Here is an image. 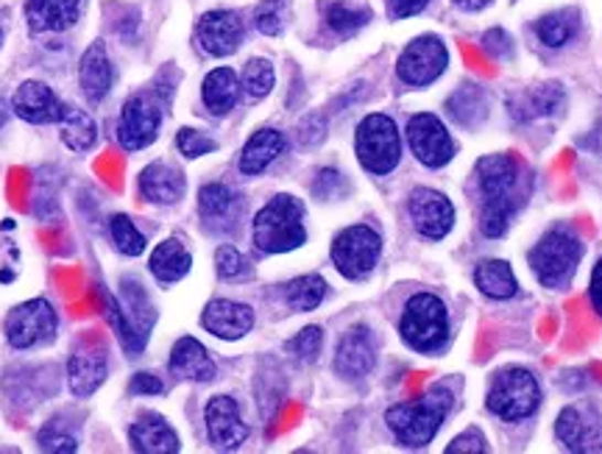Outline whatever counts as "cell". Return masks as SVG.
Listing matches in <instances>:
<instances>
[{
	"instance_id": "obj_1",
	"label": "cell",
	"mask_w": 602,
	"mask_h": 454,
	"mask_svg": "<svg viewBox=\"0 0 602 454\" xmlns=\"http://www.w3.org/2000/svg\"><path fill=\"white\" fill-rule=\"evenodd\" d=\"M477 184L483 195L480 229L485 237H502L508 231L510 215L530 195V173L516 156L491 154L477 162Z\"/></svg>"
},
{
	"instance_id": "obj_2",
	"label": "cell",
	"mask_w": 602,
	"mask_h": 454,
	"mask_svg": "<svg viewBox=\"0 0 602 454\" xmlns=\"http://www.w3.org/2000/svg\"><path fill=\"white\" fill-rule=\"evenodd\" d=\"M449 410H452V390L447 385H436L421 399L390 408L385 421L401 446L421 448L436 437Z\"/></svg>"
},
{
	"instance_id": "obj_3",
	"label": "cell",
	"mask_w": 602,
	"mask_h": 454,
	"mask_svg": "<svg viewBox=\"0 0 602 454\" xmlns=\"http://www.w3.org/2000/svg\"><path fill=\"white\" fill-rule=\"evenodd\" d=\"M304 207L293 195H277L257 213L255 218V242L266 255H282L293 251L308 240L304 229Z\"/></svg>"
},
{
	"instance_id": "obj_4",
	"label": "cell",
	"mask_w": 602,
	"mask_h": 454,
	"mask_svg": "<svg viewBox=\"0 0 602 454\" xmlns=\"http://www.w3.org/2000/svg\"><path fill=\"white\" fill-rule=\"evenodd\" d=\"M580 257H583L580 237L567 226H558L549 235H544L541 242L530 251V268L544 288L558 290L572 282Z\"/></svg>"
},
{
	"instance_id": "obj_5",
	"label": "cell",
	"mask_w": 602,
	"mask_h": 454,
	"mask_svg": "<svg viewBox=\"0 0 602 454\" xmlns=\"http://www.w3.org/2000/svg\"><path fill=\"white\" fill-rule=\"evenodd\" d=\"M401 337L416 352H438L449 340L447 304L432 293H419L408 301L399 324Z\"/></svg>"
},
{
	"instance_id": "obj_6",
	"label": "cell",
	"mask_w": 602,
	"mask_h": 454,
	"mask_svg": "<svg viewBox=\"0 0 602 454\" xmlns=\"http://www.w3.org/2000/svg\"><path fill=\"white\" fill-rule=\"evenodd\" d=\"M541 388L527 368H505L488 390V410L502 421H522L536 413Z\"/></svg>"
},
{
	"instance_id": "obj_7",
	"label": "cell",
	"mask_w": 602,
	"mask_h": 454,
	"mask_svg": "<svg viewBox=\"0 0 602 454\" xmlns=\"http://www.w3.org/2000/svg\"><path fill=\"white\" fill-rule=\"evenodd\" d=\"M357 160L374 176H385L394 171L401 160V140L399 129L388 115H368L361 126H357L355 137Z\"/></svg>"
},
{
	"instance_id": "obj_8",
	"label": "cell",
	"mask_w": 602,
	"mask_h": 454,
	"mask_svg": "<svg viewBox=\"0 0 602 454\" xmlns=\"http://www.w3.org/2000/svg\"><path fill=\"white\" fill-rule=\"evenodd\" d=\"M383 251V240L372 226H348L332 242V262L346 279H363L374 271Z\"/></svg>"
},
{
	"instance_id": "obj_9",
	"label": "cell",
	"mask_w": 602,
	"mask_h": 454,
	"mask_svg": "<svg viewBox=\"0 0 602 454\" xmlns=\"http://www.w3.org/2000/svg\"><path fill=\"white\" fill-rule=\"evenodd\" d=\"M56 310L47 304L45 299H31L20 307H14L7 318V340L14 348L25 352V348L42 346L56 337Z\"/></svg>"
},
{
	"instance_id": "obj_10",
	"label": "cell",
	"mask_w": 602,
	"mask_h": 454,
	"mask_svg": "<svg viewBox=\"0 0 602 454\" xmlns=\"http://www.w3.org/2000/svg\"><path fill=\"white\" fill-rule=\"evenodd\" d=\"M162 107L154 95L140 93L123 104L118 120V140L126 151H140L160 137Z\"/></svg>"
},
{
	"instance_id": "obj_11",
	"label": "cell",
	"mask_w": 602,
	"mask_h": 454,
	"mask_svg": "<svg viewBox=\"0 0 602 454\" xmlns=\"http://www.w3.org/2000/svg\"><path fill=\"white\" fill-rule=\"evenodd\" d=\"M449 65V51L438 36H419L405 47V54L399 56L396 73L410 87H427L436 82Z\"/></svg>"
},
{
	"instance_id": "obj_12",
	"label": "cell",
	"mask_w": 602,
	"mask_h": 454,
	"mask_svg": "<svg viewBox=\"0 0 602 454\" xmlns=\"http://www.w3.org/2000/svg\"><path fill=\"white\" fill-rule=\"evenodd\" d=\"M408 142L416 160L427 167H443L455 156V142L449 137L447 126L430 112H421L410 118Z\"/></svg>"
},
{
	"instance_id": "obj_13",
	"label": "cell",
	"mask_w": 602,
	"mask_h": 454,
	"mask_svg": "<svg viewBox=\"0 0 602 454\" xmlns=\"http://www.w3.org/2000/svg\"><path fill=\"white\" fill-rule=\"evenodd\" d=\"M556 432L569 452H602V413L591 401L561 410Z\"/></svg>"
},
{
	"instance_id": "obj_14",
	"label": "cell",
	"mask_w": 602,
	"mask_h": 454,
	"mask_svg": "<svg viewBox=\"0 0 602 454\" xmlns=\"http://www.w3.org/2000/svg\"><path fill=\"white\" fill-rule=\"evenodd\" d=\"M408 213L416 231H419L421 237H430V240L447 237L452 224H455V207H452V201L443 193H436V190L427 187H419L410 193Z\"/></svg>"
},
{
	"instance_id": "obj_15",
	"label": "cell",
	"mask_w": 602,
	"mask_h": 454,
	"mask_svg": "<svg viewBox=\"0 0 602 454\" xmlns=\"http://www.w3.org/2000/svg\"><path fill=\"white\" fill-rule=\"evenodd\" d=\"M377 366V346H374V335L366 326H355L337 343L335 355V371L346 379H363L372 374Z\"/></svg>"
},
{
	"instance_id": "obj_16",
	"label": "cell",
	"mask_w": 602,
	"mask_h": 454,
	"mask_svg": "<svg viewBox=\"0 0 602 454\" xmlns=\"http://www.w3.org/2000/svg\"><path fill=\"white\" fill-rule=\"evenodd\" d=\"M107 352L98 343H84L73 352L71 363H67V379H71V390L78 399L93 396L100 385L107 382Z\"/></svg>"
},
{
	"instance_id": "obj_17",
	"label": "cell",
	"mask_w": 602,
	"mask_h": 454,
	"mask_svg": "<svg viewBox=\"0 0 602 454\" xmlns=\"http://www.w3.org/2000/svg\"><path fill=\"white\" fill-rule=\"evenodd\" d=\"M204 419H207V435L213 446L237 448L248 437V424L240 419L237 401L232 396H213Z\"/></svg>"
},
{
	"instance_id": "obj_18",
	"label": "cell",
	"mask_w": 602,
	"mask_h": 454,
	"mask_svg": "<svg viewBox=\"0 0 602 454\" xmlns=\"http://www.w3.org/2000/svg\"><path fill=\"white\" fill-rule=\"evenodd\" d=\"M198 213L209 231H232L243 215V201L226 184H207L198 193Z\"/></svg>"
},
{
	"instance_id": "obj_19",
	"label": "cell",
	"mask_w": 602,
	"mask_h": 454,
	"mask_svg": "<svg viewBox=\"0 0 602 454\" xmlns=\"http://www.w3.org/2000/svg\"><path fill=\"white\" fill-rule=\"evenodd\" d=\"M12 109L25 123H60L65 104L54 95V89L42 82L20 84L12 98Z\"/></svg>"
},
{
	"instance_id": "obj_20",
	"label": "cell",
	"mask_w": 602,
	"mask_h": 454,
	"mask_svg": "<svg viewBox=\"0 0 602 454\" xmlns=\"http://www.w3.org/2000/svg\"><path fill=\"white\" fill-rule=\"evenodd\" d=\"M195 34L209 56H229L240 47L243 20L235 12H209L198 20Z\"/></svg>"
},
{
	"instance_id": "obj_21",
	"label": "cell",
	"mask_w": 602,
	"mask_h": 454,
	"mask_svg": "<svg viewBox=\"0 0 602 454\" xmlns=\"http://www.w3.org/2000/svg\"><path fill=\"white\" fill-rule=\"evenodd\" d=\"M201 324L209 335L224 337V340H240L243 335L251 332L255 326V313L246 304H237V301L229 299H218L209 301L204 315H201Z\"/></svg>"
},
{
	"instance_id": "obj_22",
	"label": "cell",
	"mask_w": 602,
	"mask_h": 454,
	"mask_svg": "<svg viewBox=\"0 0 602 454\" xmlns=\"http://www.w3.org/2000/svg\"><path fill=\"white\" fill-rule=\"evenodd\" d=\"M78 82H82V93L87 95V100H93V104H100V100L109 95V89H112L115 67L100 42H93V45L84 51L82 67H78Z\"/></svg>"
},
{
	"instance_id": "obj_23",
	"label": "cell",
	"mask_w": 602,
	"mask_h": 454,
	"mask_svg": "<svg viewBox=\"0 0 602 454\" xmlns=\"http://www.w3.org/2000/svg\"><path fill=\"white\" fill-rule=\"evenodd\" d=\"M129 441L142 454H173L179 452V437L162 415L146 413L129 426Z\"/></svg>"
},
{
	"instance_id": "obj_24",
	"label": "cell",
	"mask_w": 602,
	"mask_h": 454,
	"mask_svg": "<svg viewBox=\"0 0 602 454\" xmlns=\"http://www.w3.org/2000/svg\"><path fill=\"white\" fill-rule=\"evenodd\" d=\"M82 12V0H29L25 18L34 34L71 29Z\"/></svg>"
},
{
	"instance_id": "obj_25",
	"label": "cell",
	"mask_w": 602,
	"mask_h": 454,
	"mask_svg": "<svg viewBox=\"0 0 602 454\" xmlns=\"http://www.w3.org/2000/svg\"><path fill=\"white\" fill-rule=\"evenodd\" d=\"M171 374L179 379H190V382H209L215 377V363L209 352L201 346L195 337H182L173 346L171 355Z\"/></svg>"
},
{
	"instance_id": "obj_26",
	"label": "cell",
	"mask_w": 602,
	"mask_h": 454,
	"mask_svg": "<svg viewBox=\"0 0 602 454\" xmlns=\"http://www.w3.org/2000/svg\"><path fill=\"white\" fill-rule=\"evenodd\" d=\"M184 176L168 162H154L140 173V195L151 204H176L184 195Z\"/></svg>"
},
{
	"instance_id": "obj_27",
	"label": "cell",
	"mask_w": 602,
	"mask_h": 454,
	"mask_svg": "<svg viewBox=\"0 0 602 454\" xmlns=\"http://www.w3.org/2000/svg\"><path fill=\"white\" fill-rule=\"evenodd\" d=\"M284 151V137L277 129H262L257 131L251 140L246 142L240 154V173L246 176H257V173L266 171L273 160Z\"/></svg>"
},
{
	"instance_id": "obj_28",
	"label": "cell",
	"mask_w": 602,
	"mask_h": 454,
	"mask_svg": "<svg viewBox=\"0 0 602 454\" xmlns=\"http://www.w3.org/2000/svg\"><path fill=\"white\" fill-rule=\"evenodd\" d=\"M201 93H204V104H207L209 112L226 115L235 109L237 95H240V82H237L235 71L218 67V71H213L204 78V89Z\"/></svg>"
},
{
	"instance_id": "obj_29",
	"label": "cell",
	"mask_w": 602,
	"mask_h": 454,
	"mask_svg": "<svg viewBox=\"0 0 602 454\" xmlns=\"http://www.w3.org/2000/svg\"><path fill=\"white\" fill-rule=\"evenodd\" d=\"M148 266H151V273L160 282H179L182 277H187L193 257H190V251L179 240H165L154 248Z\"/></svg>"
},
{
	"instance_id": "obj_30",
	"label": "cell",
	"mask_w": 602,
	"mask_h": 454,
	"mask_svg": "<svg viewBox=\"0 0 602 454\" xmlns=\"http://www.w3.org/2000/svg\"><path fill=\"white\" fill-rule=\"evenodd\" d=\"M120 307H123L126 318H129L131 329L137 332L142 343L148 340V332H151V324H154V310L148 304V295L142 290V284L137 279H123V295H120Z\"/></svg>"
},
{
	"instance_id": "obj_31",
	"label": "cell",
	"mask_w": 602,
	"mask_h": 454,
	"mask_svg": "<svg viewBox=\"0 0 602 454\" xmlns=\"http://www.w3.org/2000/svg\"><path fill=\"white\" fill-rule=\"evenodd\" d=\"M447 112L452 115L455 123L472 129V126H480L488 118V98H485V93L480 87L466 84V87H461L452 98H449Z\"/></svg>"
},
{
	"instance_id": "obj_32",
	"label": "cell",
	"mask_w": 602,
	"mask_h": 454,
	"mask_svg": "<svg viewBox=\"0 0 602 454\" xmlns=\"http://www.w3.org/2000/svg\"><path fill=\"white\" fill-rule=\"evenodd\" d=\"M62 142H65L71 151H89L98 140V126L89 118L84 109L65 104V112H62Z\"/></svg>"
},
{
	"instance_id": "obj_33",
	"label": "cell",
	"mask_w": 602,
	"mask_h": 454,
	"mask_svg": "<svg viewBox=\"0 0 602 454\" xmlns=\"http://www.w3.org/2000/svg\"><path fill=\"white\" fill-rule=\"evenodd\" d=\"M474 282L488 299H510L516 293V277L505 260H485L474 271Z\"/></svg>"
},
{
	"instance_id": "obj_34",
	"label": "cell",
	"mask_w": 602,
	"mask_h": 454,
	"mask_svg": "<svg viewBox=\"0 0 602 454\" xmlns=\"http://www.w3.org/2000/svg\"><path fill=\"white\" fill-rule=\"evenodd\" d=\"M580 29V14L574 9H563V12H552L547 18H541L536 23L538 40L547 47H561L578 34Z\"/></svg>"
},
{
	"instance_id": "obj_35",
	"label": "cell",
	"mask_w": 602,
	"mask_h": 454,
	"mask_svg": "<svg viewBox=\"0 0 602 454\" xmlns=\"http://www.w3.org/2000/svg\"><path fill=\"white\" fill-rule=\"evenodd\" d=\"M324 20L335 34L352 36L372 20V12L361 7H352L346 0H326L324 3Z\"/></svg>"
},
{
	"instance_id": "obj_36",
	"label": "cell",
	"mask_w": 602,
	"mask_h": 454,
	"mask_svg": "<svg viewBox=\"0 0 602 454\" xmlns=\"http://www.w3.org/2000/svg\"><path fill=\"white\" fill-rule=\"evenodd\" d=\"M324 295L326 282L321 277H315V273L293 279V282L284 288V301H288L295 313H310V310H315L321 301H324Z\"/></svg>"
},
{
	"instance_id": "obj_37",
	"label": "cell",
	"mask_w": 602,
	"mask_h": 454,
	"mask_svg": "<svg viewBox=\"0 0 602 454\" xmlns=\"http://www.w3.org/2000/svg\"><path fill=\"white\" fill-rule=\"evenodd\" d=\"M109 229H112V240L115 246H118L120 255L140 257L142 251H146V237H142V231L137 229L135 224H131V218L115 215V218L109 220Z\"/></svg>"
},
{
	"instance_id": "obj_38",
	"label": "cell",
	"mask_w": 602,
	"mask_h": 454,
	"mask_svg": "<svg viewBox=\"0 0 602 454\" xmlns=\"http://www.w3.org/2000/svg\"><path fill=\"white\" fill-rule=\"evenodd\" d=\"M243 89L251 98H266L273 89V67L266 60H251L243 67Z\"/></svg>"
},
{
	"instance_id": "obj_39",
	"label": "cell",
	"mask_w": 602,
	"mask_h": 454,
	"mask_svg": "<svg viewBox=\"0 0 602 454\" xmlns=\"http://www.w3.org/2000/svg\"><path fill=\"white\" fill-rule=\"evenodd\" d=\"M284 14H288V9H284V0H262L255 12L257 29H260L266 36L282 34Z\"/></svg>"
},
{
	"instance_id": "obj_40",
	"label": "cell",
	"mask_w": 602,
	"mask_h": 454,
	"mask_svg": "<svg viewBox=\"0 0 602 454\" xmlns=\"http://www.w3.org/2000/svg\"><path fill=\"white\" fill-rule=\"evenodd\" d=\"M321 343H324V332L319 326H308V329H301L293 340L288 343V352L293 357H299L301 363H313L319 360Z\"/></svg>"
},
{
	"instance_id": "obj_41",
	"label": "cell",
	"mask_w": 602,
	"mask_h": 454,
	"mask_svg": "<svg viewBox=\"0 0 602 454\" xmlns=\"http://www.w3.org/2000/svg\"><path fill=\"white\" fill-rule=\"evenodd\" d=\"M561 104H563L561 84H541V87L530 95V115L533 118H544V115L558 112Z\"/></svg>"
},
{
	"instance_id": "obj_42",
	"label": "cell",
	"mask_w": 602,
	"mask_h": 454,
	"mask_svg": "<svg viewBox=\"0 0 602 454\" xmlns=\"http://www.w3.org/2000/svg\"><path fill=\"white\" fill-rule=\"evenodd\" d=\"M176 145H179V151L187 156V160H195V156L213 154L215 148H218V142H215L213 137L204 134V131L182 129V131H179V137H176Z\"/></svg>"
},
{
	"instance_id": "obj_43",
	"label": "cell",
	"mask_w": 602,
	"mask_h": 454,
	"mask_svg": "<svg viewBox=\"0 0 602 454\" xmlns=\"http://www.w3.org/2000/svg\"><path fill=\"white\" fill-rule=\"evenodd\" d=\"M215 268H218V277H224V279L248 277L246 257H243L235 246L218 248V255H215Z\"/></svg>"
},
{
	"instance_id": "obj_44",
	"label": "cell",
	"mask_w": 602,
	"mask_h": 454,
	"mask_svg": "<svg viewBox=\"0 0 602 454\" xmlns=\"http://www.w3.org/2000/svg\"><path fill=\"white\" fill-rule=\"evenodd\" d=\"M36 443H40L42 452H60V454L65 452V454H71V452H76V448H78L76 437H73L71 432L60 430L54 421H51V424H45V430L40 432Z\"/></svg>"
},
{
	"instance_id": "obj_45",
	"label": "cell",
	"mask_w": 602,
	"mask_h": 454,
	"mask_svg": "<svg viewBox=\"0 0 602 454\" xmlns=\"http://www.w3.org/2000/svg\"><path fill=\"white\" fill-rule=\"evenodd\" d=\"M348 190L346 179H343V173L337 171H321L319 179H315L313 184V193L319 195V198H337V195H343Z\"/></svg>"
},
{
	"instance_id": "obj_46",
	"label": "cell",
	"mask_w": 602,
	"mask_h": 454,
	"mask_svg": "<svg viewBox=\"0 0 602 454\" xmlns=\"http://www.w3.org/2000/svg\"><path fill=\"white\" fill-rule=\"evenodd\" d=\"M449 454H461V452H474V454H483L488 452V446H485V437L480 430H466L463 435H458L455 441L447 446Z\"/></svg>"
},
{
	"instance_id": "obj_47",
	"label": "cell",
	"mask_w": 602,
	"mask_h": 454,
	"mask_svg": "<svg viewBox=\"0 0 602 454\" xmlns=\"http://www.w3.org/2000/svg\"><path fill=\"white\" fill-rule=\"evenodd\" d=\"M324 137H326V120L321 118V115H310V118L299 126L301 145H319Z\"/></svg>"
},
{
	"instance_id": "obj_48",
	"label": "cell",
	"mask_w": 602,
	"mask_h": 454,
	"mask_svg": "<svg viewBox=\"0 0 602 454\" xmlns=\"http://www.w3.org/2000/svg\"><path fill=\"white\" fill-rule=\"evenodd\" d=\"M131 393H142V396H160L162 390H165V385H162L160 377H154V374H135V379H131L129 385Z\"/></svg>"
},
{
	"instance_id": "obj_49",
	"label": "cell",
	"mask_w": 602,
	"mask_h": 454,
	"mask_svg": "<svg viewBox=\"0 0 602 454\" xmlns=\"http://www.w3.org/2000/svg\"><path fill=\"white\" fill-rule=\"evenodd\" d=\"M430 0H388V14L394 20L413 18V14L424 12Z\"/></svg>"
},
{
	"instance_id": "obj_50",
	"label": "cell",
	"mask_w": 602,
	"mask_h": 454,
	"mask_svg": "<svg viewBox=\"0 0 602 454\" xmlns=\"http://www.w3.org/2000/svg\"><path fill=\"white\" fill-rule=\"evenodd\" d=\"M485 47H488L491 54L494 56H502V54H510V40H508V34H505V31H499V29H494V31H488V34H485Z\"/></svg>"
},
{
	"instance_id": "obj_51",
	"label": "cell",
	"mask_w": 602,
	"mask_h": 454,
	"mask_svg": "<svg viewBox=\"0 0 602 454\" xmlns=\"http://www.w3.org/2000/svg\"><path fill=\"white\" fill-rule=\"evenodd\" d=\"M591 304L602 315V260L596 262L594 273H591Z\"/></svg>"
},
{
	"instance_id": "obj_52",
	"label": "cell",
	"mask_w": 602,
	"mask_h": 454,
	"mask_svg": "<svg viewBox=\"0 0 602 454\" xmlns=\"http://www.w3.org/2000/svg\"><path fill=\"white\" fill-rule=\"evenodd\" d=\"M455 7H461L463 12H477V9H485L491 0H452Z\"/></svg>"
},
{
	"instance_id": "obj_53",
	"label": "cell",
	"mask_w": 602,
	"mask_h": 454,
	"mask_svg": "<svg viewBox=\"0 0 602 454\" xmlns=\"http://www.w3.org/2000/svg\"><path fill=\"white\" fill-rule=\"evenodd\" d=\"M7 120H9V107L3 104V100H0V129L7 126Z\"/></svg>"
},
{
	"instance_id": "obj_54",
	"label": "cell",
	"mask_w": 602,
	"mask_h": 454,
	"mask_svg": "<svg viewBox=\"0 0 602 454\" xmlns=\"http://www.w3.org/2000/svg\"><path fill=\"white\" fill-rule=\"evenodd\" d=\"M0 40H3V34H0Z\"/></svg>"
}]
</instances>
